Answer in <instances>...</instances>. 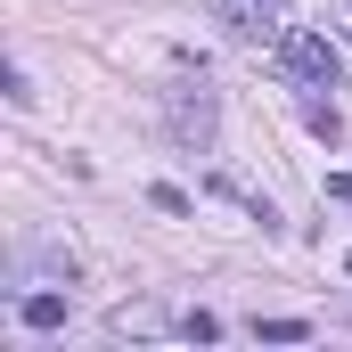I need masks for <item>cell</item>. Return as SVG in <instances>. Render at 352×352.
<instances>
[{"label": "cell", "mask_w": 352, "mask_h": 352, "mask_svg": "<svg viewBox=\"0 0 352 352\" xmlns=\"http://www.w3.org/2000/svg\"><path fill=\"white\" fill-rule=\"evenodd\" d=\"M180 336H197V344H213V336H221V320H213V311H188V320H180Z\"/></svg>", "instance_id": "cell-10"}, {"label": "cell", "mask_w": 352, "mask_h": 352, "mask_svg": "<svg viewBox=\"0 0 352 352\" xmlns=\"http://www.w3.org/2000/svg\"><path fill=\"white\" fill-rule=\"evenodd\" d=\"M205 197H221V205H238V213H246L254 230H278V213H270V197H263V188H246L238 173H205Z\"/></svg>", "instance_id": "cell-4"}, {"label": "cell", "mask_w": 352, "mask_h": 352, "mask_svg": "<svg viewBox=\"0 0 352 352\" xmlns=\"http://www.w3.org/2000/svg\"><path fill=\"white\" fill-rule=\"evenodd\" d=\"M148 205H156V213H197V205H188V188H173V180H156V188H148Z\"/></svg>", "instance_id": "cell-8"}, {"label": "cell", "mask_w": 352, "mask_h": 352, "mask_svg": "<svg viewBox=\"0 0 352 352\" xmlns=\"http://www.w3.org/2000/svg\"><path fill=\"white\" fill-rule=\"evenodd\" d=\"M270 8H287V0H270Z\"/></svg>", "instance_id": "cell-12"}, {"label": "cell", "mask_w": 352, "mask_h": 352, "mask_svg": "<svg viewBox=\"0 0 352 352\" xmlns=\"http://www.w3.org/2000/svg\"><path fill=\"white\" fill-rule=\"evenodd\" d=\"M254 336H263V344H303L311 320H254Z\"/></svg>", "instance_id": "cell-7"}, {"label": "cell", "mask_w": 352, "mask_h": 352, "mask_svg": "<svg viewBox=\"0 0 352 352\" xmlns=\"http://www.w3.org/2000/svg\"><path fill=\"white\" fill-rule=\"evenodd\" d=\"M344 270H352V254H344Z\"/></svg>", "instance_id": "cell-13"}, {"label": "cell", "mask_w": 352, "mask_h": 352, "mask_svg": "<svg viewBox=\"0 0 352 352\" xmlns=\"http://www.w3.org/2000/svg\"><path fill=\"white\" fill-rule=\"evenodd\" d=\"M16 320H25L33 336H50V328H66V295H58V278H50V287H33V295H16Z\"/></svg>", "instance_id": "cell-5"}, {"label": "cell", "mask_w": 352, "mask_h": 352, "mask_svg": "<svg viewBox=\"0 0 352 352\" xmlns=\"http://www.w3.org/2000/svg\"><path fill=\"white\" fill-rule=\"evenodd\" d=\"M164 123H173V140L188 156H205L213 148V90H173L164 98Z\"/></svg>", "instance_id": "cell-3"}, {"label": "cell", "mask_w": 352, "mask_h": 352, "mask_svg": "<svg viewBox=\"0 0 352 352\" xmlns=\"http://www.w3.org/2000/svg\"><path fill=\"white\" fill-rule=\"evenodd\" d=\"M303 123H311V131H320V140H336V131H344V123H336V107H320V98H311V107H303Z\"/></svg>", "instance_id": "cell-9"}, {"label": "cell", "mask_w": 352, "mask_h": 352, "mask_svg": "<svg viewBox=\"0 0 352 352\" xmlns=\"http://www.w3.org/2000/svg\"><path fill=\"white\" fill-rule=\"evenodd\" d=\"M205 16H213L230 41H246V50L278 41V8H270V0H205Z\"/></svg>", "instance_id": "cell-2"}, {"label": "cell", "mask_w": 352, "mask_h": 352, "mask_svg": "<svg viewBox=\"0 0 352 352\" xmlns=\"http://www.w3.org/2000/svg\"><path fill=\"white\" fill-rule=\"evenodd\" d=\"M344 8H352V0H344Z\"/></svg>", "instance_id": "cell-14"}, {"label": "cell", "mask_w": 352, "mask_h": 352, "mask_svg": "<svg viewBox=\"0 0 352 352\" xmlns=\"http://www.w3.org/2000/svg\"><path fill=\"white\" fill-rule=\"evenodd\" d=\"M328 197H336V205H352V173H328Z\"/></svg>", "instance_id": "cell-11"}, {"label": "cell", "mask_w": 352, "mask_h": 352, "mask_svg": "<svg viewBox=\"0 0 352 352\" xmlns=\"http://www.w3.org/2000/svg\"><path fill=\"white\" fill-rule=\"evenodd\" d=\"M107 328H115V336H164V311H156V303H123Z\"/></svg>", "instance_id": "cell-6"}, {"label": "cell", "mask_w": 352, "mask_h": 352, "mask_svg": "<svg viewBox=\"0 0 352 352\" xmlns=\"http://www.w3.org/2000/svg\"><path fill=\"white\" fill-rule=\"evenodd\" d=\"M278 66H287L295 82H336V74H344L336 41H328V33H311V25H287V33H278Z\"/></svg>", "instance_id": "cell-1"}]
</instances>
